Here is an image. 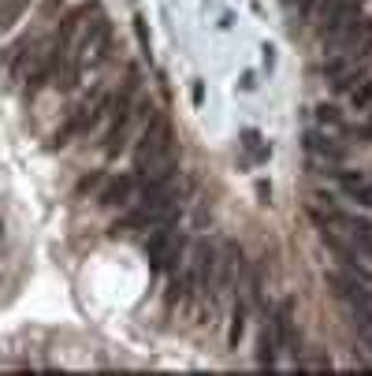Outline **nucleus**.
Returning a JSON list of instances; mask_svg holds the SVG:
<instances>
[{
    "label": "nucleus",
    "instance_id": "nucleus-1",
    "mask_svg": "<svg viewBox=\"0 0 372 376\" xmlns=\"http://www.w3.org/2000/svg\"><path fill=\"white\" fill-rule=\"evenodd\" d=\"M168 157H175V127H171L168 112H149V123L138 127L135 149H130V172L138 179L145 172H153L156 164H164Z\"/></svg>",
    "mask_w": 372,
    "mask_h": 376
},
{
    "label": "nucleus",
    "instance_id": "nucleus-2",
    "mask_svg": "<svg viewBox=\"0 0 372 376\" xmlns=\"http://www.w3.org/2000/svg\"><path fill=\"white\" fill-rule=\"evenodd\" d=\"M302 153H305V161H309V168H316V172H324V168H342V164L354 161L347 142L339 134L324 131V127H305L302 131Z\"/></svg>",
    "mask_w": 372,
    "mask_h": 376
},
{
    "label": "nucleus",
    "instance_id": "nucleus-3",
    "mask_svg": "<svg viewBox=\"0 0 372 376\" xmlns=\"http://www.w3.org/2000/svg\"><path fill=\"white\" fill-rule=\"evenodd\" d=\"M324 179H331V187H335L342 198H350L354 205H361V209H372V175L361 172V168H324L321 172Z\"/></svg>",
    "mask_w": 372,
    "mask_h": 376
},
{
    "label": "nucleus",
    "instance_id": "nucleus-4",
    "mask_svg": "<svg viewBox=\"0 0 372 376\" xmlns=\"http://www.w3.org/2000/svg\"><path fill=\"white\" fill-rule=\"evenodd\" d=\"M135 194H138V175L135 172H119V175H108L101 183V190L93 194V201H97V209L104 213H123L130 201H135Z\"/></svg>",
    "mask_w": 372,
    "mask_h": 376
},
{
    "label": "nucleus",
    "instance_id": "nucleus-5",
    "mask_svg": "<svg viewBox=\"0 0 372 376\" xmlns=\"http://www.w3.org/2000/svg\"><path fill=\"white\" fill-rule=\"evenodd\" d=\"M324 287L339 298L342 306H361V302H372V283L357 280L354 272L347 268H324Z\"/></svg>",
    "mask_w": 372,
    "mask_h": 376
},
{
    "label": "nucleus",
    "instance_id": "nucleus-6",
    "mask_svg": "<svg viewBox=\"0 0 372 376\" xmlns=\"http://www.w3.org/2000/svg\"><path fill=\"white\" fill-rule=\"evenodd\" d=\"M368 0H321L313 11V23H316V34H324L331 27H339V23H347L354 15H361V8Z\"/></svg>",
    "mask_w": 372,
    "mask_h": 376
},
{
    "label": "nucleus",
    "instance_id": "nucleus-7",
    "mask_svg": "<svg viewBox=\"0 0 372 376\" xmlns=\"http://www.w3.org/2000/svg\"><path fill=\"white\" fill-rule=\"evenodd\" d=\"M249 302H246V294H238L235 302H231V309H228V350H238L242 346V339H246V332H249Z\"/></svg>",
    "mask_w": 372,
    "mask_h": 376
},
{
    "label": "nucleus",
    "instance_id": "nucleus-8",
    "mask_svg": "<svg viewBox=\"0 0 372 376\" xmlns=\"http://www.w3.org/2000/svg\"><path fill=\"white\" fill-rule=\"evenodd\" d=\"M186 253H190V235H182V231H179V235L171 239V246L164 250V257L153 265V272H156V276H171V272H179L182 261H186Z\"/></svg>",
    "mask_w": 372,
    "mask_h": 376
},
{
    "label": "nucleus",
    "instance_id": "nucleus-9",
    "mask_svg": "<svg viewBox=\"0 0 372 376\" xmlns=\"http://www.w3.org/2000/svg\"><path fill=\"white\" fill-rule=\"evenodd\" d=\"M238 146H242V153L249 157V164H268L272 161V146L264 142V134L257 127H242V131H238Z\"/></svg>",
    "mask_w": 372,
    "mask_h": 376
},
{
    "label": "nucleus",
    "instance_id": "nucleus-10",
    "mask_svg": "<svg viewBox=\"0 0 372 376\" xmlns=\"http://www.w3.org/2000/svg\"><path fill=\"white\" fill-rule=\"evenodd\" d=\"M313 120H316V127H324V131L339 134V138H347V131H350V120L342 115V108L339 105H328V101L313 105Z\"/></svg>",
    "mask_w": 372,
    "mask_h": 376
},
{
    "label": "nucleus",
    "instance_id": "nucleus-11",
    "mask_svg": "<svg viewBox=\"0 0 372 376\" xmlns=\"http://www.w3.org/2000/svg\"><path fill=\"white\" fill-rule=\"evenodd\" d=\"M350 313V324L357 332V339L365 343V350H372V302H361V306H347Z\"/></svg>",
    "mask_w": 372,
    "mask_h": 376
},
{
    "label": "nucleus",
    "instance_id": "nucleus-12",
    "mask_svg": "<svg viewBox=\"0 0 372 376\" xmlns=\"http://www.w3.org/2000/svg\"><path fill=\"white\" fill-rule=\"evenodd\" d=\"M257 365H279V346H275V335L268 328V320L261 324V332H257Z\"/></svg>",
    "mask_w": 372,
    "mask_h": 376
},
{
    "label": "nucleus",
    "instance_id": "nucleus-13",
    "mask_svg": "<svg viewBox=\"0 0 372 376\" xmlns=\"http://www.w3.org/2000/svg\"><path fill=\"white\" fill-rule=\"evenodd\" d=\"M34 0H0V30H11L16 23L26 15V8H30Z\"/></svg>",
    "mask_w": 372,
    "mask_h": 376
},
{
    "label": "nucleus",
    "instance_id": "nucleus-14",
    "mask_svg": "<svg viewBox=\"0 0 372 376\" xmlns=\"http://www.w3.org/2000/svg\"><path fill=\"white\" fill-rule=\"evenodd\" d=\"M104 179H108V172H86V175L78 179V183H75L71 198H75V201H82V198H89V194H97Z\"/></svg>",
    "mask_w": 372,
    "mask_h": 376
},
{
    "label": "nucleus",
    "instance_id": "nucleus-15",
    "mask_svg": "<svg viewBox=\"0 0 372 376\" xmlns=\"http://www.w3.org/2000/svg\"><path fill=\"white\" fill-rule=\"evenodd\" d=\"M316 4H321V0H283V8L290 11V15H298L302 23H305V19H313Z\"/></svg>",
    "mask_w": 372,
    "mask_h": 376
},
{
    "label": "nucleus",
    "instance_id": "nucleus-16",
    "mask_svg": "<svg viewBox=\"0 0 372 376\" xmlns=\"http://www.w3.org/2000/svg\"><path fill=\"white\" fill-rule=\"evenodd\" d=\"M238 89H242V94H254V89H257V71H242V75H238Z\"/></svg>",
    "mask_w": 372,
    "mask_h": 376
},
{
    "label": "nucleus",
    "instance_id": "nucleus-17",
    "mask_svg": "<svg viewBox=\"0 0 372 376\" xmlns=\"http://www.w3.org/2000/svg\"><path fill=\"white\" fill-rule=\"evenodd\" d=\"M257 198L268 205V201H272V183H264V179H261V183H257Z\"/></svg>",
    "mask_w": 372,
    "mask_h": 376
},
{
    "label": "nucleus",
    "instance_id": "nucleus-18",
    "mask_svg": "<svg viewBox=\"0 0 372 376\" xmlns=\"http://www.w3.org/2000/svg\"><path fill=\"white\" fill-rule=\"evenodd\" d=\"M272 68H275V49L264 45V71H272Z\"/></svg>",
    "mask_w": 372,
    "mask_h": 376
},
{
    "label": "nucleus",
    "instance_id": "nucleus-19",
    "mask_svg": "<svg viewBox=\"0 0 372 376\" xmlns=\"http://www.w3.org/2000/svg\"><path fill=\"white\" fill-rule=\"evenodd\" d=\"M231 23H235V15H231V11H223V15H220V30H231Z\"/></svg>",
    "mask_w": 372,
    "mask_h": 376
},
{
    "label": "nucleus",
    "instance_id": "nucleus-20",
    "mask_svg": "<svg viewBox=\"0 0 372 376\" xmlns=\"http://www.w3.org/2000/svg\"><path fill=\"white\" fill-rule=\"evenodd\" d=\"M0 242H4V220H0Z\"/></svg>",
    "mask_w": 372,
    "mask_h": 376
}]
</instances>
